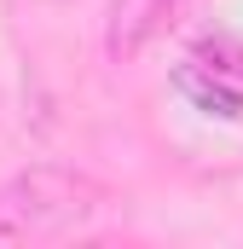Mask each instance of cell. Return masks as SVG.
Wrapping results in <instances>:
<instances>
[{
    "instance_id": "cell-1",
    "label": "cell",
    "mask_w": 243,
    "mask_h": 249,
    "mask_svg": "<svg viewBox=\"0 0 243 249\" xmlns=\"http://www.w3.org/2000/svg\"><path fill=\"white\" fill-rule=\"evenodd\" d=\"M104 209V186L81 168L35 162L0 186V244H47L81 232Z\"/></svg>"
},
{
    "instance_id": "cell-2",
    "label": "cell",
    "mask_w": 243,
    "mask_h": 249,
    "mask_svg": "<svg viewBox=\"0 0 243 249\" xmlns=\"http://www.w3.org/2000/svg\"><path fill=\"white\" fill-rule=\"evenodd\" d=\"M180 0H110V18H104V53L110 58H133L174 12Z\"/></svg>"
}]
</instances>
